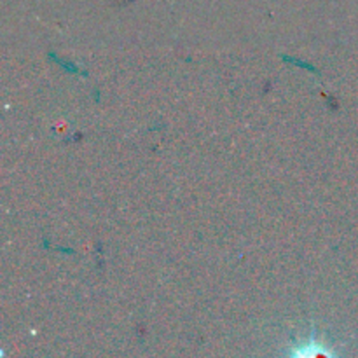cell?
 I'll list each match as a JSON object with an SVG mask.
<instances>
[{
  "instance_id": "cell-1",
  "label": "cell",
  "mask_w": 358,
  "mask_h": 358,
  "mask_svg": "<svg viewBox=\"0 0 358 358\" xmlns=\"http://www.w3.org/2000/svg\"><path fill=\"white\" fill-rule=\"evenodd\" d=\"M292 358H332L331 353L325 352L320 346H306L301 352H297Z\"/></svg>"
}]
</instances>
